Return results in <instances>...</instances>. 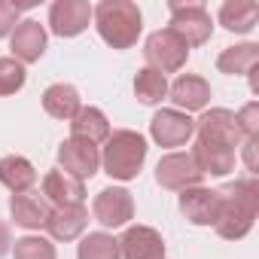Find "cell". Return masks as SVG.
<instances>
[{"mask_svg": "<svg viewBox=\"0 0 259 259\" xmlns=\"http://www.w3.org/2000/svg\"><path fill=\"white\" fill-rule=\"evenodd\" d=\"M217 192H220V213H217L213 229L226 241H241L253 229V220L259 213V183L256 177H247Z\"/></svg>", "mask_w": 259, "mask_h": 259, "instance_id": "cell-1", "label": "cell"}, {"mask_svg": "<svg viewBox=\"0 0 259 259\" xmlns=\"http://www.w3.org/2000/svg\"><path fill=\"white\" fill-rule=\"evenodd\" d=\"M92 22L101 40L113 49H132L144 28V16L132 0H101L92 7Z\"/></svg>", "mask_w": 259, "mask_h": 259, "instance_id": "cell-2", "label": "cell"}, {"mask_svg": "<svg viewBox=\"0 0 259 259\" xmlns=\"http://www.w3.org/2000/svg\"><path fill=\"white\" fill-rule=\"evenodd\" d=\"M147 162V141L132 128H119L104 141L101 168L113 180H135Z\"/></svg>", "mask_w": 259, "mask_h": 259, "instance_id": "cell-3", "label": "cell"}, {"mask_svg": "<svg viewBox=\"0 0 259 259\" xmlns=\"http://www.w3.org/2000/svg\"><path fill=\"white\" fill-rule=\"evenodd\" d=\"M144 58H147V67H153L159 73H174L189 61V46L180 34H174L171 28H162L147 37Z\"/></svg>", "mask_w": 259, "mask_h": 259, "instance_id": "cell-4", "label": "cell"}, {"mask_svg": "<svg viewBox=\"0 0 259 259\" xmlns=\"http://www.w3.org/2000/svg\"><path fill=\"white\" fill-rule=\"evenodd\" d=\"M168 13H171V25H168V28H171L174 34H180L189 49H192V46H204V43L210 40L213 22H210L207 10H204L201 4H171Z\"/></svg>", "mask_w": 259, "mask_h": 259, "instance_id": "cell-5", "label": "cell"}, {"mask_svg": "<svg viewBox=\"0 0 259 259\" xmlns=\"http://www.w3.org/2000/svg\"><path fill=\"white\" fill-rule=\"evenodd\" d=\"M201 171L192 159V153H168L156 165V183L171 192H183L192 186H201Z\"/></svg>", "mask_w": 259, "mask_h": 259, "instance_id": "cell-6", "label": "cell"}, {"mask_svg": "<svg viewBox=\"0 0 259 259\" xmlns=\"http://www.w3.org/2000/svg\"><path fill=\"white\" fill-rule=\"evenodd\" d=\"M92 213L101 226L107 229H119V226H128V220L135 217V198L128 189L122 186H107L95 195V204H92Z\"/></svg>", "mask_w": 259, "mask_h": 259, "instance_id": "cell-7", "label": "cell"}, {"mask_svg": "<svg viewBox=\"0 0 259 259\" xmlns=\"http://www.w3.org/2000/svg\"><path fill=\"white\" fill-rule=\"evenodd\" d=\"M150 135L159 147H183L195 135V119L180 110H159L150 119Z\"/></svg>", "mask_w": 259, "mask_h": 259, "instance_id": "cell-8", "label": "cell"}, {"mask_svg": "<svg viewBox=\"0 0 259 259\" xmlns=\"http://www.w3.org/2000/svg\"><path fill=\"white\" fill-rule=\"evenodd\" d=\"M58 168L64 174L76 177V180H89L101 168V153H98L95 144H85V141L70 138V141H64L58 147Z\"/></svg>", "mask_w": 259, "mask_h": 259, "instance_id": "cell-9", "label": "cell"}, {"mask_svg": "<svg viewBox=\"0 0 259 259\" xmlns=\"http://www.w3.org/2000/svg\"><path fill=\"white\" fill-rule=\"evenodd\" d=\"M195 135L201 141H210V144H223V147H238L241 144V132H238V122H235V113L226 110V107H213V110H204L201 119H195Z\"/></svg>", "mask_w": 259, "mask_h": 259, "instance_id": "cell-10", "label": "cell"}, {"mask_svg": "<svg viewBox=\"0 0 259 259\" xmlns=\"http://www.w3.org/2000/svg\"><path fill=\"white\" fill-rule=\"evenodd\" d=\"M165 238L153 226H128L119 238V259H165Z\"/></svg>", "mask_w": 259, "mask_h": 259, "instance_id": "cell-11", "label": "cell"}, {"mask_svg": "<svg viewBox=\"0 0 259 259\" xmlns=\"http://www.w3.org/2000/svg\"><path fill=\"white\" fill-rule=\"evenodd\" d=\"M92 7L85 0H55L49 7V28L58 37H76L89 28Z\"/></svg>", "mask_w": 259, "mask_h": 259, "instance_id": "cell-12", "label": "cell"}, {"mask_svg": "<svg viewBox=\"0 0 259 259\" xmlns=\"http://www.w3.org/2000/svg\"><path fill=\"white\" fill-rule=\"evenodd\" d=\"M180 213L192 226H213L220 213V192L210 186H192L180 192Z\"/></svg>", "mask_w": 259, "mask_h": 259, "instance_id": "cell-13", "label": "cell"}, {"mask_svg": "<svg viewBox=\"0 0 259 259\" xmlns=\"http://www.w3.org/2000/svg\"><path fill=\"white\" fill-rule=\"evenodd\" d=\"M10 49H13V58L19 64H34L43 58L46 52V28L34 19L28 22H19L16 31L10 34Z\"/></svg>", "mask_w": 259, "mask_h": 259, "instance_id": "cell-14", "label": "cell"}, {"mask_svg": "<svg viewBox=\"0 0 259 259\" xmlns=\"http://www.w3.org/2000/svg\"><path fill=\"white\" fill-rule=\"evenodd\" d=\"M168 95L171 101L177 104L180 113H195V110H204L207 101H210V82L198 73H180L171 85H168Z\"/></svg>", "mask_w": 259, "mask_h": 259, "instance_id": "cell-15", "label": "cell"}, {"mask_svg": "<svg viewBox=\"0 0 259 259\" xmlns=\"http://www.w3.org/2000/svg\"><path fill=\"white\" fill-rule=\"evenodd\" d=\"M43 198L52 207H76L85 198V183L64 174L61 168H55V171H49L43 177Z\"/></svg>", "mask_w": 259, "mask_h": 259, "instance_id": "cell-16", "label": "cell"}, {"mask_svg": "<svg viewBox=\"0 0 259 259\" xmlns=\"http://www.w3.org/2000/svg\"><path fill=\"white\" fill-rule=\"evenodd\" d=\"M85 226H89V210L76 204V207H52L43 229L55 241H76L85 232Z\"/></svg>", "mask_w": 259, "mask_h": 259, "instance_id": "cell-17", "label": "cell"}, {"mask_svg": "<svg viewBox=\"0 0 259 259\" xmlns=\"http://www.w3.org/2000/svg\"><path fill=\"white\" fill-rule=\"evenodd\" d=\"M192 159H195L198 171L201 174H210V177H226L235 168V150L232 147L210 144V141H201V138H195Z\"/></svg>", "mask_w": 259, "mask_h": 259, "instance_id": "cell-18", "label": "cell"}, {"mask_svg": "<svg viewBox=\"0 0 259 259\" xmlns=\"http://www.w3.org/2000/svg\"><path fill=\"white\" fill-rule=\"evenodd\" d=\"M49 210H52L49 201L34 189L31 192H16L10 198V213H13L16 226H22V229H43Z\"/></svg>", "mask_w": 259, "mask_h": 259, "instance_id": "cell-19", "label": "cell"}, {"mask_svg": "<svg viewBox=\"0 0 259 259\" xmlns=\"http://www.w3.org/2000/svg\"><path fill=\"white\" fill-rule=\"evenodd\" d=\"M70 138L98 147L110 138V122L98 107H79V113L70 119Z\"/></svg>", "mask_w": 259, "mask_h": 259, "instance_id": "cell-20", "label": "cell"}, {"mask_svg": "<svg viewBox=\"0 0 259 259\" xmlns=\"http://www.w3.org/2000/svg\"><path fill=\"white\" fill-rule=\"evenodd\" d=\"M259 67V46L256 43H238L220 52L217 70L226 76H250V70Z\"/></svg>", "mask_w": 259, "mask_h": 259, "instance_id": "cell-21", "label": "cell"}, {"mask_svg": "<svg viewBox=\"0 0 259 259\" xmlns=\"http://www.w3.org/2000/svg\"><path fill=\"white\" fill-rule=\"evenodd\" d=\"M82 101H79V92L67 82H52L46 92H43V110L52 116V119H64L70 122L76 113H79Z\"/></svg>", "mask_w": 259, "mask_h": 259, "instance_id": "cell-22", "label": "cell"}, {"mask_svg": "<svg viewBox=\"0 0 259 259\" xmlns=\"http://www.w3.org/2000/svg\"><path fill=\"white\" fill-rule=\"evenodd\" d=\"M0 183L13 195L16 192H31L37 183V168L25 156H4L0 159Z\"/></svg>", "mask_w": 259, "mask_h": 259, "instance_id": "cell-23", "label": "cell"}, {"mask_svg": "<svg viewBox=\"0 0 259 259\" xmlns=\"http://www.w3.org/2000/svg\"><path fill=\"white\" fill-rule=\"evenodd\" d=\"M259 22V7L253 0H226L220 7V25L232 34H250Z\"/></svg>", "mask_w": 259, "mask_h": 259, "instance_id": "cell-24", "label": "cell"}, {"mask_svg": "<svg viewBox=\"0 0 259 259\" xmlns=\"http://www.w3.org/2000/svg\"><path fill=\"white\" fill-rule=\"evenodd\" d=\"M135 95H138V101L147 104V107L162 104V101L168 98V79H165V73H159V70H153V67H141L138 76H135Z\"/></svg>", "mask_w": 259, "mask_h": 259, "instance_id": "cell-25", "label": "cell"}, {"mask_svg": "<svg viewBox=\"0 0 259 259\" xmlns=\"http://www.w3.org/2000/svg\"><path fill=\"white\" fill-rule=\"evenodd\" d=\"M76 259H119V241L107 232H89L79 241Z\"/></svg>", "mask_w": 259, "mask_h": 259, "instance_id": "cell-26", "label": "cell"}, {"mask_svg": "<svg viewBox=\"0 0 259 259\" xmlns=\"http://www.w3.org/2000/svg\"><path fill=\"white\" fill-rule=\"evenodd\" d=\"M13 259H58L55 244L40 235H25L13 244Z\"/></svg>", "mask_w": 259, "mask_h": 259, "instance_id": "cell-27", "label": "cell"}, {"mask_svg": "<svg viewBox=\"0 0 259 259\" xmlns=\"http://www.w3.org/2000/svg\"><path fill=\"white\" fill-rule=\"evenodd\" d=\"M25 85V64L16 58H0V95H16Z\"/></svg>", "mask_w": 259, "mask_h": 259, "instance_id": "cell-28", "label": "cell"}, {"mask_svg": "<svg viewBox=\"0 0 259 259\" xmlns=\"http://www.w3.org/2000/svg\"><path fill=\"white\" fill-rule=\"evenodd\" d=\"M235 122H238L241 138H259V104H256V101L244 104V107L235 113Z\"/></svg>", "mask_w": 259, "mask_h": 259, "instance_id": "cell-29", "label": "cell"}, {"mask_svg": "<svg viewBox=\"0 0 259 259\" xmlns=\"http://www.w3.org/2000/svg\"><path fill=\"white\" fill-rule=\"evenodd\" d=\"M19 16H22V7L10 4V0H0V37H10L16 31Z\"/></svg>", "mask_w": 259, "mask_h": 259, "instance_id": "cell-30", "label": "cell"}, {"mask_svg": "<svg viewBox=\"0 0 259 259\" xmlns=\"http://www.w3.org/2000/svg\"><path fill=\"white\" fill-rule=\"evenodd\" d=\"M256 150H259V138H244V162H247V171H250V174H256V171H259Z\"/></svg>", "mask_w": 259, "mask_h": 259, "instance_id": "cell-31", "label": "cell"}, {"mask_svg": "<svg viewBox=\"0 0 259 259\" xmlns=\"http://www.w3.org/2000/svg\"><path fill=\"white\" fill-rule=\"evenodd\" d=\"M10 247H13V235H10V226L0 220V259H4L7 253H10Z\"/></svg>", "mask_w": 259, "mask_h": 259, "instance_id": "cell-32", "label": "cell"}]
</instances>
